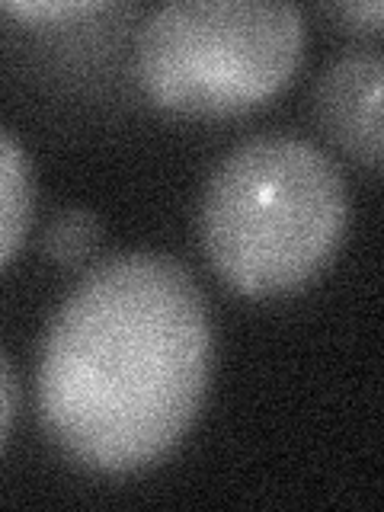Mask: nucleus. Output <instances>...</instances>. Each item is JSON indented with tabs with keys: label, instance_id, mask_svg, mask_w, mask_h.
<instances>
[{
	"label": "nucleus",
	"instance_id": "obj_5",
	"mask_svg": "<svg viewBox=\"0 0 384 512\" xmlns=\"http://www.w3.org/2000/svg\"><path fill=\"white\" fill-rule=\"evenodd\" d=\"M29 157L10 132L0 128V266H7L32 224Z\"/></svg>",
	"mask_w": 384,
	"mask_h": 512
},
{
	"label": "nucleus",
	"instance_id": "obj_8",
	"mask_svg": "<svg viewBox=\"0 0 384 512\" xmlns=\"http://www.w3.org/2000/svg\"><path fill=\"white\" fill-rule=\"evenodd\" d=\"M0 10H7L13 16H23V20H61V16H80L90 10H100V4H61V0H52V4H0Z\"/></svg>",
	"mask_w": 384,
	"mask_h": 512
},
{
	"label": "nucleus",
	"instance_id": "obj_1",
	"mask_svg": "<svg viewBox=\"0 0 384 512\" xmlns=\"http://www.w3.org/2000/svg\"><path fill=\"white\" fill-rule=\"evenodd\" d=\"M212 368L215 320L196 276L167 253L109 256L42 336L39 420L80 468L135 474L183 442Z\"/></svg>",
	"mask_w": 384,
	"mask_h": 512
},
{
	"label": "nucleus",
	"instance_id": "obj_6",
	"mask_svg": "<svg viewBox=\"0 0 384 512\" xmlns=\"http://www.w3.org/2000/svg\"><path fill=\"white\" fill-rule=\"evenodd\" d=\"M96 244H100V221L87 208H64L45 231V253L64 266L87 260Z\"/></svg>",
	"mask_w": 384,
	"mask_h": 512
},
{
	"label": "nucleus",
	"instance_id": "obj_9",
	"mask_svg": "<svg viewBox=\"0 0 384 512\" xmlns=\"http://www.w3.org/2000/svg\"><path fill=\"white\" fill-rule=\"evenodd\" d=\"M330 13L336 16V20H343L349 29L378 32V29H381L384 7L378 4V0H372V4H343V7H333Z\"/></svg>",
	"mask_w": 384,
	"mask_h": 512
},
{
	"label": "nucleus",
	"instance_id": "obj_4",
	"mask_svg": "<svg viewBox=\"0 0 384 512\" xmlns=\"http://www.w3.org/2000/svg\"><path fill=\"white\" fill-rule=\"evenodd\" d=\"M381 87V55L349 52L330 64L314 90V112L327 138L372 170H381Z\"/></svg>",
	"mask_w": 384,
	"mask_h": 512
},
{
	"label": "nucleus",
	"instance_id": "obj_3",
	"mask_svg": "<svg viewBox=\"0 0 384 512\" xmlns=\"http://www.w3.org/2000/svg\"><path fill=\"white\" fill-rule=\"evenodd\" d=\"M304 58V16L285 0H176L138 36V80L176 116L224 119L269 103Z\"/></svg>",
	"mask_w": 384,
	"mask_h": 512
},
{
	"label": "nucleus",
	"instance_id": "obj_2",
	"mask_svg": "<svg viewBox=\"0 0 384 512\" xmlns=\"http://www.w3.org/2000/svg\"><path fill=\"white\" fill-rule=\"evenodd\" d=\"M349 196L327 151L295 135H260L228 151L199 202V240L234 292H301L340 250Z\"/></svg>",
	"mask_w": 384,
	"mask_h": 512
},
{
	"label": "nucleus",
	"instance_id": "obj_7",
	"mask_svg": "<svg viewBox=\"0 0 384 512\" xmlns=\"http://www.w3.org/2000/svg\"><path fill=\"white\" fill-rule=\"evenodd\" d=\"M16 410H20V388H16V375L7 352L0 349V448H4L16 423Z\"/></svg>",
	"mask_w": 384,
	"mask_h": 512
}]
</instances>
